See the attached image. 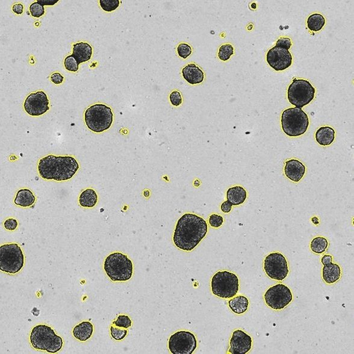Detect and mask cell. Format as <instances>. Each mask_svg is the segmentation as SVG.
I'll return each instance as SVG.
<instances>
[{
    "instance_id": "1",
    "label": "cell",
    "mask_w": 354,
    "mask_h": 354,
    "mask_svg": "<svg viewBox=\"0 0 354 354\" xmlns=\"http://www.w3.org/2000/svg\"><path fill=\"white\" fill-rule=\"evenodd\" d=\"M208 232V225L205 219L195 214H184L177 222L173 242L178 249L191 251L199 245Z\"/></svg>"
},
{
    "instance_id": "2",
    "label": "cell",
    "mask_w": 354,
    "mask_h": 354,
    "mask_svg": "<svg viewBox=\"0 0 354 354\" xmlns=\"http://www.w3.org/2000/svg\"><path fill=\"white\" fill-rule=\"evenodd\" d=\"M79 170V165L73 156L48 155L40 159L37 165L40 176L46 180H70Z\"/></svg>"
},
{
    "instance_id": "3",
    "label": "cell",
    "mask_w": 354,
    "mask_h": 354,
    "mask_svg": "<svg viewBox=\"0 0 354 354\" xmlns=\"http://www.w3.org/2000/svg\"><path fill=\"white\" fill-rule=\"evenodd\" d=\"M30 341L34 349L55 353L61 350L64 344L62 338L52 328L44 324H39L31 330Z\"/></svg>"
},
{
    "instance_id": "4",
    "label": "cell",
    "mask_w": 354,
    "mask_h": 354,
    "mask_svg": "<svg viewBox=\"0 0 354 354\" xmlns=\"http://www.w3.org/2000/svg\"><path fill=\"white\" fill-rule=\"evenodd\" d=\"M104 269L112 281H127L133 275V266L131 260L121 252H114L106 259Z\"/></svg>"
},
{
    "instance_id": "5",
    "label": "cell",
    "mask_w": 354,
    "mask_h": 354,
    "mask_svg": "<svg viewBox=\"0 0 354 354\" xmlns=\"http://www.w3.org/2000/svg\"><path fill=\"white\" fill-rule=\"evenodd\" d=\"M308 115L302 109H287L281 115V126L285 134L289 137H298L305 134L309 126Z\"/></svg>"
},
{
    "instance_id": "6",
    "label": "cell",
    "mask_w": 354,
    "mask_h": 354,
    "mask_svg": "<svg viewBox=\"0 0 354 354\" xmlns=\"http://www.w3.org/2000/svg\"><path fill=\"white\" fill-rule=\"evenodd\" d=\"M114 115L112 109L103 104L93 105L86 110L84 121L89 129L100 133L112 126Z\"/></svg>"
},
{
    "instance_id": "7",
    "label": "cell",
    "mask_w": 354,
    "mask_h": 354,
    "mask_svg": "<svg viewBox=\"0 0 354 354\" xmlns=\"http://www.w3.org/2000/svg\"><path fill=\"white\" fill-rule=\"evenodd\" d=\"M211 288L215 296L224 299L231 298L236 296L239 291V278L233 272L219 271L212 277Z\"/></svg>"
},
{
    "instance_id": "8",
    "label": "cell",
    "mask_w": 354,
    "mask_h": 354,
    "mask_svg": "<svg viewBox=\"0 0 354 354\" xmlns=\"http://www.w3.org/2000/svg\"><path fill=\"white\" fill-rule=\"evenodd\" d=\"M24 265V256L17 243L0 247V270L9 274L18 273Z\"/></svg>"
},
{
    "instance_id": "9",
    "label": "cell",
    "mask_w": 354,
    "mask_h": 354,
    "mask_svg": "<svg viewBox=\"0 0 354 354\" xmlns=\"http://www.w3.org/2000/svg\"><path fill=\"white\" fill-rule=\"evenodd\" d=\"M315 92L309 81L294 78L287 90V98L291 105L301 109L312 102Z\"/></svg>"
},
{
    "instance_id": "10",
    "label": "cell",
    "mask_w": 354,
    "mask_h": 354,
    "mask_svg": "<svg viewBox=\"0 0 354 354\" xmlns=\"http://www.w3.org/2000/svg\"><path fill=\"white\" fill-rule=\"evenodd\" d=\"M264 298L269 308L281 310L292 301L293 294L286 285L278 284L269 288L265 294Z\"/></svg>"
},
{
    "instance_id": "11",
    "label": "cell",
    "mask_w": 354,
    "mask_h": 354,
    "mask_svg": "<svg viewBox=\"0 0 354 354\" xmlns=\"http://www.w3.org/2000/svg\"><path fill=\"white\" fill-rule=\"evenodd\" d=\"M264 270L266 275L276 281H283L289 274V265L286 258L281 253L276 252L266 256L264 261Z\"/></svg>"
},
{
    "instance_id": "12",
    "label": "cell",
    "mask_w": 354,
    "mask_h": 354,
    "mask_svg": "<svg viewBox=\"0 0 354 354\" xmlns=\"http://www.w3.org/2000/svg\"><path fill=\"white\" fill-rule=\"evenodd\" d=\"M197 347L195 335L187 331H179L172 334L169 340L168 347L174 354H192Z\"/></svg>"
},
{
    "instance_id": "13",
    "label": "cell",
    "mask_w": 354,
    "mask_h": 354,
    "mask_svg": "<svg viewBox=\"0 0 354 354\" xmlns=\"http://www.w3.org/2000/svg\"><path fill=\"white\" fill-rule=\"evenodd\" d=\"M49 99L43 91L31 93L27 97L24 108L28 114L33 117L42 115L49 110Z\"/></svg>"
},
{
    "instance_id": "14",
    "label": "cell",
    "mask_w": 354,
    "mask_h": 354,
    "mask_svg": "<svg viewBox=\"0 0 354 354\" xmlns=\"http://www.w3.org/2000/svg\"><path fill=\"white\" fill-rule=\"evenodd\" d=\"M293 58L289 50L274 46L269 50L266 61L272 68L276 71H283L292 64Z\"/></svg>"
},
{
    "instance_id": "15",
    "label": "cell",
    "mask_w": 354,
    "mask_h": 354,
    "mask_svg": "<svg viewBox=\"0 0 354 354\" xmlns=\"http://www.w3.org/2000/svg\"><path fill=\"white\" fill-rule=\"evenodd\" d=\"M252 340L249 335L241 330L234 331L230 342L229 353L245 354L252 348Z\"/></svg>"
},
{
    "instance_id": "16",
    "label": "cell",
    "mask_w": 354,
    "mask_h": 354,
    "mask_svg": "<svg viewBox=\"0 0 354 354\" xmlns=\"http://www.w3.org/2000/svg\"><path fill=\"white\" fill-rule=\"evenodd\" d=\"M285 164L284 172L286 177L293 182H299L305 176L306 170L305 165L296 159H290Z\"/></svg>"
},
{
    "instance_id": "17",
    "label": "cell",
    "mask_w": 354,
    "mask_h": 354,
    "mask_svg": "<svg viewBox=\"0 0 354 354\" xmlns=\"http://www.w3.org/2000/svg\"><path fill=\"white\" fill-rule=\"evenodd\" d=\"M184 80L190 84H200L205 79V73L198 65L189 64L185 66L182 70Z\"/></svg>"
},
{
    "instance_id": "18",
    "label": "cell",
    "mask_w": 354,
    "mask_h": 354,
    "mask_svg": "<svg viewBox=\"0 0 354 354\" xmlns=\"http://www.w3.org/2000/svg\"><path fill=\"white\" fill-rule=\"evenodd\" d=\"M78 64L86 62L90 60L92 55V48L86 42H78L73 46V55Z\"/></svg>"
},
{
    "instance_id": "19",
    "label": "cell",
    "mask_w": 354,
    "mask_h": 354,
    "mask_svg": "<svg viewBox=\"0 0 354 354\" xmlns=\"http://www.w3.org/2000/svg\"><path fill=\"white\" fill-rule=\"evenodd\" d=\"M341 270L340 266L331 262L324 266L322 269V277L325 283L331 284L336 283L340 280Z\"/></svg>"
},
{
    "instance_id": "20",
    "label": "cell",
    "mask_w": 354,
    "mask_h": 354,
    "mask_svg": "<svg viewBox=\"0 0 354 354\" xmlns=\"http://www.w3.org/2000/svg\"><path fill=\"white\" fill-rule=\"evenodd\" d=\"M93 326L88 321H83L74 327L73 334L76 339L85 341L92 336Z\"/></svg>"
},
{
    "instance_id": "21",
    "label": "cell",
    "mask_w": 354,
    "mask_h": 354,
    "mask_svg": "<svg viewBox=\"0 0 354 354\" xmlns=\"http://www.w3.org/2000/svg\"><path fill=\"white\" fill-rule=\"evenodd\" d=\"M335 132L333 128L325 126L319 128L316 131L315 137L316 142L321 146H328L334 142Z\"/></svg>"
},
{
    "instance_id": "22",
    "label": "cell",
    "mask_w": 354,
    "mask_h": 354,
    "mask_svg": "<svg viewBox=\"0 0 354 354\" xmlns=\"http://www.w3.org/2000/svg\"><path fill=\"white\" fill-rule=\"evenodd\" d=\"M247 198L246 190L239 186L232 187L228 190L227 199L233 206L242 205Z\"/></svg>"
},
{
    "instance_id": "23",
    "label": "cell",
    "mask_w": 354,
    "mask_h": 354,
    "mask_svg": "<svg viewBox=\"0 0 354 354\" xmlns=\"http://www.w3.org/2000/svg\"><path fill=\"white\" fill-rule=\"evenodd\" d=\"M36 201V197L32 192L28 189L18 190L14 200L16 205L23 208L33 206Z\"/></svg>"
},
{
    "instance_id": "24",
    "label": "cell",
    "mask_w": 354,
    "mask_h": 354,
    "mask_svg": "<svg viewBox=\"0 0 354 354\" xmlns=\"http://www.w3.org/2000/svg\"><path fill=\"white\" fill-rule=\"evenodd\" d=\"M249 305V300L243 295L237 296L228 301V306L231 311L237 315L245 313L248 309Z\"/></svg>"
},
{
    "instance_id": "25",
    "label": "cell",
    "mask_w": 354,
    "mask_h": 354,
    "mask_svg": "<svg viewBox=\"0 0 354 354\" xmlns=\"http://www.w3.org/2000/svg\"><path fill=\"white\" fill-rule=\"evenodd\" d=\"M98 201V196L95 190L87 189L81 193L79 196V204L81 207L86 208H92Z\"/></svg>"
},
{
    "instance_id": "26",
    "label": "cell",
    "mask_w": 354,
    "mask_h": 354,
    "mask_svg": "<svg viewBox=\"0 0 354 354\" xmlns=\"http://www.w3.org/2000/svg\"><path fill=\"white\" fill-rule=\"evenodd\" d=\"M309 29L313 31H319L322 30L325 24V20L323 16L319 14H313L308 19Z\"/></svg>"
},
{
    "instance_id": "27",
    "label": "cell",
    "mask_w": 354,
    "mask_h": 354,
    "mask_svg": "<svg viewBox=\"0 0 354 354\" xmlns=\"http://www.w3.org/2000/svg\"><path fill=\"white\" fill-rule=\"evenodd\" d=\"M328 240L324 237H317L314 238L310 244V247L312 251L318 255L323 254L328 248Z\"/></svg>"
},
{
    "instance_id": "28",
    "label": "cell",
    "mask_w": 354,
    "mask_h": 354,
    "mask_svg": "<svg viewBox=\"0 0 354 354\" xmlns=\"http://www.w3.org/2000/svg\"><path fill=\"white\" fill-rule=\"evenodd\" d=\"M234 54V48L229 43L221 46L219 49L218 57L222 61L229 60L231 56Z\"/></svg>"
},
{
    "instance_id": "29",
    "label": "cell",
    "mask_w": 354,
    "mask_h": 354,
    "mask_svg": "<svg viewBox=\"0 0 354 354\" xmlns=\"http://www.w3.org/2000/svg\"><path fill=\"white\" fill-rule=\"evenodd\" d=\"M100 6L106 12H112L117 9L120 6L119 0H100Z\"/></svg>"
},
{
    "instance_id": "30",
    "label": "cell",
    "mask_w": 354,
    "mask_h": 354,
    "mask_svg": "<svg viewBox=\"0 0 354 354\" xmlns=\"http://www.w3.org/2000/svg\"><path fill=\"white\" fill-rule=\"evenodd\" d=\"M64 65L65 68L69 71L76 72L78 70L79 64L74 56L71 55L65 59Z\"/></svg>"
},
{
    "instance_id": "31",
    "label": "cell",
    "mask_w": 354,
    "mask_h": 354,
    "mask_svg": "<svg viewBox=\"0 0 354 354\" xmlns=\"http://www.w3.org/2000/svg\"><path fill=\"white\" fill-rule=\"evenodd\" d=\"M132 322L129 317L126 315H120L118 316L117 320L113 322V324L116 327L128 328L131 327Z\"/></svg>"
},
{
    "instance_id": "32",
    "label": "cell",
    "mask_w": 354,
    "mask_h": 354,
    "mask_svg": "<svg viewBox=\"0 0 354 354\" xmlns=\"http://www.w3.org/2000/svg\"><path fill=\"white\" fill-rule=\"evenodd\" d=\"M178 56L183 59H187L192 54V49L189 44L186 43H181L177 47Z\"/></svg>"
},
{
    "instance_id": "33",
    "label": "cell",
    "mask_w": 354,
    "mask_h": 354,
    "mask_svg": "<svg viewBox=\"0 0 354 354\" xmlns=\"http://www.w3.org/2000/svg\"><path fill=\"white\" fill-rule=\"evenodd\" d=\"M30 12L33 17L39 18L45 13L44 6L40 5L37 2H34L30 6Z\"/></svg>"
},
{
    "instance_id": "34",
    "label": "cell",
    "mask_w": 354,
    "mask_h": 354,
    "mask_svg": "<svg viewBox=\"0 0 354 354\" xmlns=\"http://www.w3.org/2000/svg\"><path fill=\"white\" fill-rule=\"evenodd\" d=\"M128 333V331L126 330H122V329L116 328L114 327H111V334L113 339L117 340H121L126 337Z\"/></svg>"
},
{
    "instance_id": "35",
    "label": "cell",
    "mask_w": 354,
    "mask_h": 354,
    "mask_svg": "<svg viewBox=\"0 0 354 354\" xmlns=\"http://www.w3.org/2000/svg\"><path fill=\"white\" fill-rule=\"evenodd\" d=\"M209 222L211 227L219 228L223 224L224 218L222 216L219 215H212L210 216Z\"/></svg>"
},
{
    "instance_id": "36",
    "label": "cell",
    "mask_w": 354,
    "mask_h": 354,
    "mask_svg": "<svg viewBox=\"0 0 354 354\" xmlns=\"http://www.w3.org/2000/svg\"><path fill=\"white\" fill-rule=\"evenodd\" d=\"M170 99L171 104L174 106H179L182 104V97L178 90H174L170 94Z\"/></svg>"
},
{
    "instance_id": "37",
    "label": "cell",
    "mask_w": 354,
    "mask_h": 354,
    "mask_svg": "<svg viewBox=\"0 0 354 354\" xmlns=\"http://www.w3.org/2000/svg\"><path fill=\"white\" fill-rule=\"evenodd\" d=\"M291 46H292V42L291 40L288 37H281L277 40L276 43V45L275 46L279 47V48H284L289 50Z\"/></svg>"
},
{
    "instance_id": "38",
    "label": "cell",
    "mask_w": 354,
    "mask_h": 354,
    "mask_svg": "<svg viewBox=\"0 0 354 354\" xmlns=\"http://www.w3.org/2000/svg\"><path fill=\"white\" fill-rule=\"evenodd\" d=\"M3 225H4V227L6 230L14 231L17 229L18 227V222L14 218H9L6 219Z\"/></svg>"
},
{
    "instance_id": "39",
    "label": "cell",
    "mask_w": 354,
    "mask_h": 354,
    "mask_svg": "<svg viewBox=\"0 0 354 354\" xmlns=\"http://www.w3.org/2000/svg\"><path fill=\"white\" fill-rule=\"evenodd\" d=\"M64 78L60 73H55L51 76V80L53 83L56 84H61L64 81Z\"/></svg>"
},
{
    "instance_id": "40",
    "label": "cell",
    "mask_w": 354,
    "mask_h": 354,
    "mask_svg": "<svg viewBox=\"0 0 354 354\" xmlns=\"http://www.w3.org/2000/svg\"><path fill=\"white\" fill-rule=\"evenodd\" d=\"M232 206H233L232 204L228 201V200H226V201H224L222 204L221 206V211L225 213V214H228V213L230 212L231 211Z\"/></svg>"
},
{
    "instance_id": "41",
    "label": "cell",
    "mask_w": 354,
    "mask_h": 354,
    "mask_svg": "<svg viewBox=\"0 0 354 354\" xmlns=\"http://www.w3.org/2000/svg\"><path fill=\"white\" fill-rule=\"evenodd\" d=\"M12 10H13L15 14L21 15L23 14L24 6L23 5L20 4V3H16V4L13 6V7H12Z\"/></svg>"
},
{
    "instance_id": "42",
    "label": "cell",
    "mask_w": 354,
    "mask_h": 354,
    "mask_svg": "<svg viewBox=\"0 0 354 354\" xmlns=\"http://www.w3.org/2000/svg\"><path fill=\"white\" fill-rule=\"evenodd\" d=\"M59 2V0H37V2L43 6H53Z\"/></svg>"
},
{
    "instance_id": "43",
    "label": "cell",
    "mask_w": 354,
    "mask_h": 354,
    "mask_svg": "<svg viewBox=\"0 0 354 354\" xmlns=\"http://www.w3.org/2000/svg\"><path fill=\"white\" fill-rule=\"evenodd\" d=\"M332 262H333V258H332V256L329 255H325L321 260V262L324 266L329 264V263Z\"/></svg>"
}]
</instances>
